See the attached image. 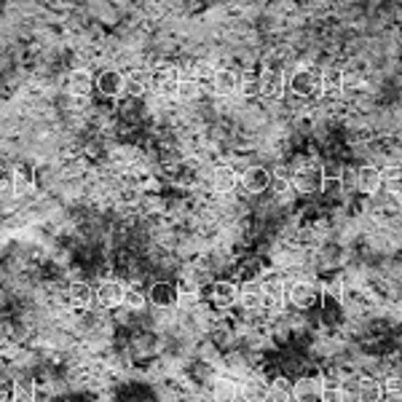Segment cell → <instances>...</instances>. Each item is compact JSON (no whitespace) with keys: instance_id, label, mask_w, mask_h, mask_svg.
<instances>
[{"instance_id":"cell-1","label":"cell","mask_w":402,"mask_h":402,"mask_svg":"<svg viewBox=\"0 0 402 402\" xmlns=\"http://www.w3.org/2000/svg\"><path fill=\"white\" fill-rule=\"evenodd\" d=\"M325 375L322 373H309L300 375L298 381L293 384V400L295 402H325Z\"/></svg>"},{"instance_id":"cell-2","label":"cell","mask_w":402,"mask_h":402,"mask_svg":"<svg viewBox=\"0 0 402 402\" xmlns=\"http://www.w3.org/2000/svg\"><path fill=\"white\" fill-rule=\"evenodd\" d=\"M287 300H290L295 309H300V311H309V309H314V306L322 300V293H319V287L311 282H295L287 287Z\"/></svg>"},{"instance_id":"cell-3","label":"cell","mask_w":402,"mask_h":402,"mask_svg":"<svg viewBox=\"0 0 402 402\" xmlns=\"http://www.w3.org/2000/svg\"><path fill=\"white\" fill-rule=\"evenodd\" d=\"M287 89L293 91L295 97H314V94L322 91V83H319V75L314 73V70L303 67V70H295V73L290 75Z\"/></svg>"},{"instance_id":"cell-4","label":"cell","mask_w":402,"mask_h":402,"mask_svg":"<svg viewBox=\"0 0 402 402\" xmlns=\"http://www.w3.org/2000/svg\"><path fill=\"white\" fill-rule=\"evenodd\" d=\"M293 188L300 194H314L316 188H322V164H303L300 169H295L293 175Z\"/></svg>"},{"instance_id":"cell-5","label":"cell","mask_w":402,"mask_h":402,"mask_svg":"<svg viewBox=\"0 0 402 402\" xmlns=\"http://www.w3.org/2000/svg\"><path fill=\"white\" fill-rule=\"evenodd\" d=\"M257 83H260V94L266 97V100H279L287 89V78L279 67H266L260 78H257Z\"/></svg>"},{"instance_id":"cell-6","label":"cell","mask_w":402,"mask_h":402,"mask_svg":"<svg viewBox=\"0 0 402 402\" xmlns=\"http://www.w3.org/2000/svg\"><path fill=\"white\" fill-rule=\"evenodd\" d=\"M239 300H241V287L236 282L217 279V282L212 284V303L217 309H231V306H236Z\"/></svg>"},{"instance_id":"cell-7","label":"cell","mask_w":402,"mask_h":402,"mask_svg":"<svg viewBox=\"0 0 402 402\" xmlns=\"http://www.w3.org/2000/svg\"><path fill=\"white\" fill-rule=\"evenodd\" d=\"M148 303L159 309H175L180 303V290L169 282H153L148 290Z\"/></svg>"},{"instance_id":"cell-8","label":"cell","mask_w":402,"mask_h":402,"mask_svg":"<svg viewBox=\"0 0 402 402\" xmlns=\"http://www.w3.org/2000/svg\"><path fill=\"white\" fill-rule=\"evenodd\" d=\"M150 86H153V75L142 67H134L123 75V94H129V97H145Z\"/></svg>"},{"instance_id":"cell-9","label":"cell","mask_w":402,"mask_h":402,"mask_svg":"<svg viewBox=\"0 0 402 402\" xmlns=\"http://www.w3.org/2000/svg\"><path fill=\"white\" fill-rule=\"evenodd\" d=\"M241 185L247 194H263L268 185H271V172L266 166H250L241 172Z\"/></svg>"},{"instance_id":"cell-10","label":"cell","mask_w":402,"mask_h":402,"mask_svg":"<svg viewBox=\"0 0 402 402\" xmlns=\"http://www.w3.org/2000/svg\"><path fill=\"white\" fill-rule=\"evenodd\" d=\"M94 89L100 91L102 97L116 100V97L123 94V75L119 70H102V73L97 75V81H94Z\"/></svg>"},{"instance_id":"cell-11","label":"cell","mask_w":402,"mask_h":402,"mask_svg":"<svg viewBox=\"0 0 402 402\" xmlns=\"http://www.w3.org/2000/svg\"><path fill=\"white\" fill-rule=\"evenodd\" d=\"M94 81L97 78H91L89 70H73V73H67V78H65V89H67V94H73V97H86L94 89Z\"/></svg>"},{"instance_id":"cell-12","label":"cell","mask_w":402,"mask_h":402,"mask_svg":"<svg viewBox=\"0 0 402 402\" xmlns=\"http://www.w3.org/2000/svg\"><path fill=\"white\" fill-rule=\"evenodd\" d=\"M381 185H384V175H381V169L373 164H365L357 169V188L362 194H375V191H381Z\"/></svg>"},{"instance_id":"cell-13","label":"cell","mask_w":402,"mask_h":402,"mask_svg":"<svg viewBox=\"0 0 402 402\" xmlns=\"http://www.w3.org/2000/svg\"><path fill=\"white\" fill-rule=\"evenodd\" d=\"M354 400L357 402H384V384L378 378H359L354 389Z\"/></svg>"},{"instance_id":"cell-14","label":"cell","mask_w":402,"mask_h":402,"mask_svg":"<svg viewBox=\"0 0 402 402\" xmlns=\"http://www.w3.org/2000/svg\"><path fill=\"white\" fill-rule=\"evenodd\" d=\"M97 303L102 309H116V306H123V287L119 282H105L100 284L97 290Z\"/></svg>"},{"instance_id":"cell-15","label":"cell","mask_w":402,"mask_h":402,"mask_svg":"<svg viewBox=\"0 0 402 402\" xmlns=\"http://www.w3.org/2000/svg\"><path fill=\"white\" fill-rule=\"evenodd\" d=\"M67 298H70V303H73L75 309H89L91 303L97 300V293L86 282H73L70 290H67Z\"/></svg>"},{"instance_id":"cell-16","label":"cell","mask_w":402,"mask_h":402,"mask_svg":"<svg viewBox=\"0 0 402 402\" xmlns=\"http://www.w3.org/2000/svg\"><path fill=\"white\" fill-rule=\"evenodd\" d=\"M241 89V78H239L236 70L225 67V70H217L215 73V91L217 94H234V91Z\"/></svg>"},{"instance_id":"cell-17","label":"cell","mask_w":402,"mask_h":402,"mask_svg":"<svg viewBox=\"0 0 402 402\" xmlns=\"http://www.w3.org/2000/svg\"><path fill=\"white\" fill-rule=\"evenodd\" d=\"M319 83H322V91L338 94V91L343 89V70L335 67V65H328V67L319 73Z\"/></svg>"},{"instance_id":"cell-18","label":"cell","mask_w":402,"mask_h":402,"mask_svg":"<svg viewBox=\"0 0 402 402\" xmlns=\"http://www.w3.org/2000/svg\"><path fill=\"white\" fill-rule=\"evenodd\" d=\"M325 196H338L343 191V177L335 166H322V188H319Z\"/></svg>"},{"instance_id":"cell-19","label":"cell","mask_w":402,"mask_h":402,"mask_svg":"<svg viewBox=\"0 0 402 402\" xmlns=\"http://www.w3.org/2000/svg\"><path fill=\"white\" fill-rule=\"evenodd\" d=\"M236 172L231 169V166H220V169H215V180H212V185H215V191L217 194H231L234 188H236Z\"/></svg>"},{"instance_id":"cell-20","label":"cell","mask_w":402,"mask_h":402,"mask_svg":"<svg viewBox=\"0 0 402 402\" xmlns=\"http://www.w3.org/2000/svg\"><path fill=\"white\" fill-rule=\"evenodd\" d=\"M268 400H274V402H290L293 400V381H290V378H284V375L274 378V381L268 384Z\"/></svg>"},{"instance_id":"cell-21","label":"cell","mask_w":402,"mask_h":402,"mask_svg":"<svg viewBox=\"0 0 402 402\" xmlns=\"http://www.w3.org/2000/svg\"><path fill=\"white\" fill-rule=\"evenodd\" d=\"M241 397L247 402H263L268 400V384L260 378H250L244 387H241Z\"/></svg>"},{"instance_id":"cell-22","label":"cell","mask_w":402,"mask_h":402,"mask_svg":"<svg viewBox=\"0 0 402 402\" xmlns=\"http://www.w3.org/2000/svg\"><path fill=\"white\" fill-rule=\"evenodd\" d=\"M177 83H180V75L175 70H166L164 75L153 78V86L159 89L161 97H177Z\"/></svg>"},{"instance_id":"cell-23","label":"cell","mask_w":402,"mask_h":402,"mask_svg":"<svg viewBox=\"0 0 402 402\" xmlns=\"http://www.w3.org/2000/svg\"><path fill=\"white\" fill-rule=\"evenodd\" d=\"M239 394H241V387H239L236 381L223 378V381H217V384H215V400L217 402H236Z\"/></svg>"},{"instance_id":"cell-24","label":"cell","mask_w":402,"mask_h":402,"mask_svg":"<svg viewBox=\"0 0 402 402\" xmlns=\"http://www.w3.org/2000/svg\"><path fill=\"white\" fill-rule=\"evenodd\" d=\"M32 169L30 166H16L14 172H11V191H14V194H25V191H27V188H30L32 185Z\"/></svg>"},{"instance_id":"cell-25","label":"cell","mask_w":402,"mask_h":402,"mask_svg":"<svg viewBox=\"0 0 402 402\" xmlns=\"http://www.w3.org/2000/svg\"><path fill=\"white\" fill-rule=\"evenodd\" d=\"M14 402H35V381L32 378H19L14 381V394H11Z\"/></svg>"},{"instance_id":"cell-26","label":"cell","mask_w":402,"mask_h":402,"mask_svg":"<svg viewBox=\"0 0 402 402\" xmlns=\"http://www.w3.org/2000/svg\"><path fill=\"white\" fill-rule=\"evenodd\" d=\"M199 94H201V86H199L196 78H180L177 97L182 102H194V100H199Z\"/></svg>"},{"instance_id":"cell-27","label":"cell","mask_w":402,"mask_h":402,"mask_svg":"<svg viewBox=\"0 0 402 402\" xmlns=\"http://www.w3.org/2000/svg\"><path fill=\"white\" fill-rule=\"evenodd\" d=\"M145 293H140L137 287H123V306L126 309H132V311H140V309H145Z\"/></svg>"},{"instance_id":"cell-28","label":"cell","mask_w":402,"mask_h":402,"mask_svg":"<svg viewBox=\"0 0 402 402\" xmlns=\"http://www.w3.org/2000/svg\"><path fill=\"white\" fill-rule=\"evenodd\" d=\"M346 400V391H343L341 384H330L325 387V402H343Z\"/></svg>"},{"instance_id":"cell-29","label":"cell","mask_w":402,"mask_h":402,"mask_svg":"<svg viewBox=\"0 0 402 402\" xmlns=\"http://www.w3.org/2000/svg\"><path fill=\"white\" fill-rule=\"evenodd\" d=\"M137 199H140V191H137V188H123V191H121V201H123V204H134Z\"/></svg>"},{"instance_id":"cell-30","label":"cell","mask_w":402,"mask_h":402,"mask_svg":"<svg viewBox=\"0 0 402 402\" xmlns=\"http://www.w3.org/2000/svg\"><path fill=\"white\" fill-rule=\"evenodd\" d=\"M8 188H11V172H6V169L0 166V194L8 191Z\"/></svg>"},{"instance_id":"cell-31","label":"cell","mask_w":402,"mask_h":402,"mask_svg":"<svg viewBox=\"0 0 402 402\" xmlns=\"http://www.w3.org/2000/svg\"><path fill=\"white\" fill-rule=\"evenodd\" d=\"M14 394V387H8L3 378H0V402H8V397Z\"/></svg>"},{"instance_id":"cell-32","label":"cell","mask_w":402,"mask_h":402,"mask_svg":"<svg viewBox=\"0 0 402 402\" xmlns=\"http://www.w3.org/2000/svg\"><path fill=\"white\" fill-rule=\"evenodd\" d=\"M391 185H394L397 191H402V169H397V172L391 175Z\"/></svg>"}]
</instances>
